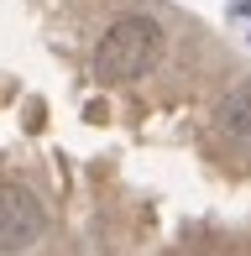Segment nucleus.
<instances>
[{
    "label": "nucleus",
    "instance_id": "obj_1",
    "mask_svg": "<svg viewBox=\"0 0 251 256\" xmlns=\"http://www.w3.org/2000/svg\"><path fill=\"white\" fill-rule=\"evenodd\" d=\"M157 58H162V26L152 16H120L94 48V74L105 84H131L152 74Z\"/></svg>",
    "mask_w": 251,
    "mask_h": 256
},
{
    "label": "nucleus",
    "instance_id": "obj_2",
    "mask_svg": "<svg viewBox=\"0 0 251 256\" xmlns=\"http://www.w3.org/2000/svg\"><path fill=\"white\" fill-rule=\"evenodd\" d=\"M42 225H48L42 204L32 199L26 188L6 183V188H0V251H26L32 240L42 236Z\"/></svg>",
    "mask_w": 251,
    "mask_h": 256
},
{
    "label": "nucleus",
    "instance_id": "obj_3",
    "mask_svg": "<svg viewBox=\"0 0 251 256\" xmlns=\"http://www.w3.org/2000/svg\"><path fill=\"white\" fill-rule=\"evenodd\" d=\"M214 120H220V131L230 136L236 146H251V84L236 89V94H225V104L214 110Z\"/></svg>",
    "mask_w": 251,
    "mask_h": 256
}]
</instances>
